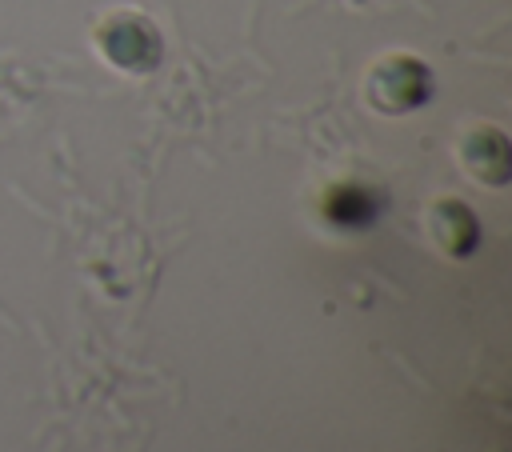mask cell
<instances>
[{
	"label": "cell",
	"instance_id": "cell-1",
	"mask_svg": "<svg viewBox=\"0 0 512 452\" xmlns=\"http://www.w3.org/2000/svg\"><path fill=\"white\" fill-rule=\"evenodd\" d=\"M96 44L116 68H128V72H152L160 64V52H164L156 24L144 12H128V8L108 12L100 20Z\"/></svg>",
	"mask_w": 512,
	"mask_h": 452
},
{
	"label": "cell",
	"instance_id": "cell-4",
	"mask_svg": "<svg viewBox=\"0 0 512 452\" xmlns=\"http://www.w3.org/2000/svg\"><path fill=\"white\" fill-rule=\"evenodd\" d=\"M428 228H432V240L452 256H468L476 244V216L460 200H436L428 208Z\"/></svg>",
	"mask_w": 512,
	"mask_h": 452
},
{
	"label": "cell",
	"instance_id": "cell-2",
	"mask_svg": "<svg viewBox=\"0 0 512 452\" xmlns=\"http://www.w3.org/2000/svg\"><path fill=\"white\" fill-rule=\"evenodd\" d=\"M364 88H368L372 108H380V112H408V108L428 100L432 76H428L424 60L396 52V56H384L380 64H372Z\"/></svg>",
	"mask_w": 512,
	"mask_h": 452
},
{
	"label": "cell",
	"instance_id": "cell-3",
	"mask_svg": "<svg viewBox=\"0 0 512 452\" xmlns=\"http://www.w3.org/2000/svg\"><path fill=\"white\" fill-rule=\"evenodd\" d=\"M460 160H464V168H468L476 180H484V184H504L508 172H512L508 140H504V132L488 128V124L464 132V140H460Z\"/></svg>",
	"mask_w": 512,
	"mask_h": 452
}]
</instances>
